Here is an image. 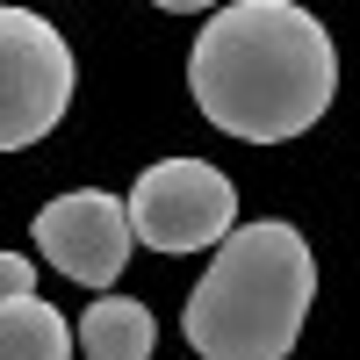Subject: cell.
<instances>
[{"mask_svg":"<svg viewBox=\"0 0 360 360\" xmlns=\"http://www.w3.org/2000/svg\"><path fill=\"white\" fill-rule=\"evenodd\" d=\"M72 339H79L86 360H152L159 324H152L144 303H130V295H94L86 317L72 324Z\"/></svg>","mask_w":360,"mask_h":360,"instance_id":"6","label":"cell"},{"mask_svg":"<svg viewBox=\"0 0 360 360\" xmlns=\"http://www.w3.org/2000/svg\"><path fill=\"white\" fill-rule=\"evenodd\" d=\"M130 238L152 252H209L238 224V188L209 159H159L130 188Z\"/></svg>","mask_w":360,"mask_h":360,"instance_id":"4","label":"cell"},{"mask_svg":"<svg viewBox=\"0 0 360 360\" xmlns=\"http://www.w3.org/2000/svg\"><path fill=\"white\" fill-rule=\"evenodd\" d=\"M130 245H137L130 209L101 188H72V195L37 209V252L86 288H115V274L130 266Z\"/></svg>","mask_w":360,"mask_h":360,"instance_id":"5","label":"cell"},{"mask_svg":"<svg viewBox=\"0 0 360 360\" xmlns=\"http://www.w3.org/2000/svg\"><path fill=\"white\" fill-rule=\"evenodd\" d=\"M72 108V51L37 8L0 0V152H29Z\"/></svg>","mask_w":360,"mask_h":360,"instance_id":"3","label":"cell"},{"mask_svg":"<svg viewBox=\"0 0 360 360\" xmlns=\"http://www.w3.org/2000/svg\"><path fill=\"white\" fill-rule=\"evenodd\" d=\"M152 8H166V15H202V8H217V0H152Z\"/></svg>","mask_w":360,"mask_h":360,"instance_id":"9","label":"cell"},{"mask_svg":"<svg viewBox=\"0 0 360 360\" xmlns=\"http://www.w3.org/2000/svg\"><path fill=\"white\" fill-rule=\"evenodd\" d=\"M195 108L245 144L303 137L339 94L332 29L295 0H231L202 22L188 51Z\"/></svg>","mask_w":360,"mask_h":360,"instance_id":"1","label":"cell"},{"mask_svg":"<svg viewBox=\"0 0 360 360\" xmlns=\"http://www.w3.org/2000/svg\"><path fill=\"white\" fill-rule=\"evenodd\" d=\"M8 295H37V266L22 252H0V303H8Z\"/></svg>","mask_w":360,"mask_h":360,"instance_id":"8","label":"cell"},{"mask_svg":"<svg viewBox=\"0 0 360 360\" xmlns=\"http://www.w3.org/2000/svg\"><path fill=\"white\" fill-rule=\"evenodd\" d=\"M79 339L44 295H8L0 303V360H72Z\"/></svg>","mask_w":360,"mask_h":360,"instance_id":"7","label":"cell"},{"mask_svg":"<svg viewBox=\"0 0 360 360\" xmlns=\"http://www.w3.org/2000/svg\"><path fill=\"white\" fill-rule=\"evenodd\" d=\"M317 303V259L295 224H231L209 274L195 281L180 332L202 360H281Z\"/></svg>","mask_w":360,"mask_h":360,"instance_id":"2","label":"cell"}]
</instances>
